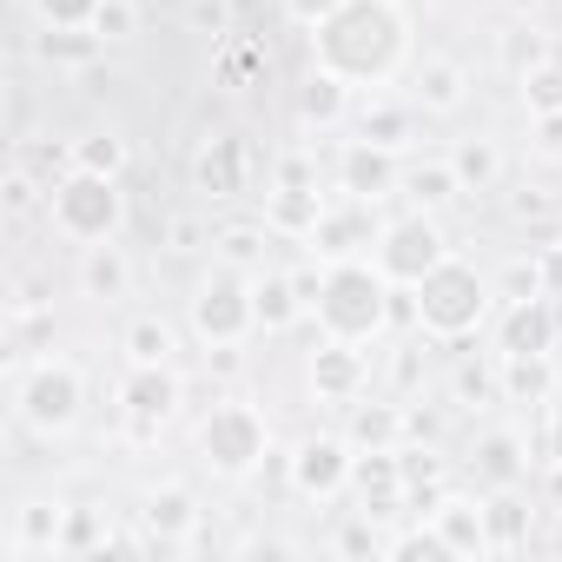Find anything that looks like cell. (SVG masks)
Masks as SVG:
<instances>
[{
	"mask_svg": "<svg viewBox=\"0 0 562 562\" xmlns=\"http://www.w3.org/2000/svg\"><path fill=\"white\" fill-rule=\"evenodd\" d=\"M318 212H325V205H318V186H312V179H305V166L292 159V166H285V186L271 192V225H278V232H299V238H312Z\"/></svg>",
	"mask_w": 562,
	"mask_h": 562,
	"instance_id": "2e32d148",
	"label": "cell"
},
{
	"mask_svg": "<svg viewBox=\"0 0 562 562\" xmlns=\"http://www.w3.org/2000/svg\"><path fill=\"white\" fill-rule=\"evenodd\" d=\"M417 100H424L430 113L463 106V67H457V60H430V67L417 74Z\"/></svg>",
	"mask_w": 562,
	"mask_h": 562,
	"instance_id": "d4e9b609",
	"label": "cell"
},
{
	"mask_svg": "<svg viewBox=\"0 0 562 562\" xmlns=\"http://www.w3.org/2000/svg\"><path fill=\"white\" fill-rule=\"evenodd\" d=\"M483 509H490V536H496V549H516V542H522V522H529V509H522L509 490H503L496 503H483Z\"/></svg>",
	"mask_w": 562,
	"mask_h": 562,
	"instance_id": "1f68e13d",
	"label": "cell"
},
{
	"mask_svg": "<svg viewBox=\"0 0 562 562\" xmlns=\"http://www.w3.org/2000/svg\"><path fill=\"white\" fill-rule=\"evenodd\" d=\"M100 8H106V0H41L47 27H93V21H100Z\"/></svg>",
	"mask_w": 562,
	"mask_h": 562,
	"instance_id": "e575fe53",
	"label": "cell"
},
{
	"mask_svg": "<svg viewBox=\"0 0 562 562\" xmlns=\"http://www.w3.org/2000/svg\"><path fill=\"white\" fill-rule=\"evenodd\" d=\"M192 522H199V509H192V496H186V490H159V496L146 503V529H153V536H166V542H179Z\"/></svg>",
	"mask_w": 562,
	"mask_h": 562,
	"instance_id": "484cf974",
	"label": "cell"
},
{
	"mask_svg": "<svg viewBox=\"0 0 562 562\" xmlns=\"http://www.w3.org/2000/svg\"><path fill=\"white\" fill-rule=\"evenodd\" d=\"M430 522H437V536L450 542V555H470V562L496 555V536H490V509H483V503H470V496H443V503L430 509Z\"/></svg>",
	"mask_w": 562,
	"mask_h": 562,
	"instance_id": "7c38bea8",
	"label": "cell"
},
{
	"mask_svg": "<svg viewBox=\"0 0 562 562\" xmlns=\"http://www.w3.org/2000/svg\"><path fill=\"white\" fill-rule=\"evenodd\" d=\"M120 218H126V205H120V186H113L106 172L74 166V179H60V186H54V225H60L67 238H80V245L113 238V232H120Z\"/></svg>",
	"mask_w": 562,
	"mask_h": 562,
	"instance_id": "277c9868",
	"label": "cell"
},
{
	"mask_svg": "<svg viewBox=\"0 0 562 562\" xmlns=\"http://www.w3.org/2000/svg\"><path fill=\"white\" fill-rule=\"evenodd\" d=\"M93 34H106V41L133 34V8H126V0H106V8H100V21H93Z\"/></svg>",
	"mask_w": 562,
	"mask_h": 562,
	"instance_id": "74e56055",
	"label": "cell"
},
{
	"mask_svg": "<svg viewBox=\"0 0 562 562\" xmlns=\"http://www.w3.org/2000/svg\"><path fill=\"white\" fill-rule=\"evenodd\" d=\"M192 331L218 351V345H238L245 331H258V312H251V278L245 271H232V265H218L205 285H199V299H192Z\"/></svg>",
	"mask_w": 562,
	"mask_h": 562,
	"instance_id": "5b68a950",
	"label": "cell"
},
{
	"mask_svg": "<svg viewBox=\"0 0 562 562\" xmlns=\"http://www.w3.org/2000/svg\"><path fill=\"white\" fill-rule=\"evenodd\" d=\"M338 549H345V555H378V549L391 555V542H384V536L371 529V516H358V522H351V529L338 536Z\"/></svg>",
	"mask_w": 562,
	"mask_h": 562,
	"instance_id": "8d00e7d4",
	"label": "cell"
},
{
	"mask_svg": "<svg viewBox=\"0 0 562 562\" xmlns=\"http://www.w3.org/2000/svg\"><path fill=\"white\" fill-rule=\"evenodd\" d=\"M285 8H292L299 21H312V27H318L325 14H338V8H345V0H285Z\"/></svg>",
	"mask_w": 562,
	"mask_h": 562,
	"instance_id": "f35d334b",
	"label": "cell"
},
{
	"mask_svg": "<svg viewBox=\"0 0 562 562\" xmlns=\"http://www.w3.org/2000/svg\"><path fill=\"white\" fill-rule=\"evenodd\" d=\"M450 166H457L463 192H490V186H496V172H503V159H496V146H490V139H463Z\"/></svg>",
	"mask_w": 562,
	"mask_h": 562,
	"instance_id": "83f0119b",
	"label": "cell"
},
{
	"mask_svg": "<svg viewBox=\"0 0 562 562\" xmlns=\"http://www.w3.org/2000/svg\"><path fill=\"white\" fill-rule=\"evenodd\" d=\"M120 159H126V146H120L113 133H93V139H80V146H74V166H87V172H106V179L120 172Z\"/></svg>",
	"mask_w": 562,
	"mask_h": 562,
	"instance_id": "d6a6232c",
	"label": "cell"
},
{
	"mask_svg": "<svg viewBox=\"0 0 562 562\" xmlns=\"http://www.w3.org/2000/svg\"><path fill=\"white\" fill-rule=\"evenodd\" d=\"M351 450H358V443H345V437H305V443L292 450V483H299L305 496H318V503L338 496V490L351 483V463H358Z\"/></svg>",
	"mask_w": 562,
	"mask_h": 562,
	"instance_id": "30bf717a",
	"label": "cell"
},
{
	"mask_svg": "<svg viewBox=\"0 0 562 562\" xmlns=\"http://www.w3.org/2000/svg\"><path fill=\"white\" fill-rule=\"evenodd\" d=\"M364 378H371V364H364V351H358L351 338H331L325 351H312V384H318V397H331V404H358Z\"/></svg>",
	"mask_w": 562,
	"mask_h": 562,
	"instance_id": "9a60e30c",
	"label": "cell"
},
{
	"mask_svg": "<svg viewBox=\"0 0 562 562\" xmlns=\"http://www.w3.org/2000/svg\"><path fill=\"white\" fill-rule=\"evenodd\" d=\"M411 292H417V325L437 331V338H470V331L490 318V299H496L490 278H483L476 265H463V258L430 265Z\"/></svg>",
	"mask_w": 562,
	"mask_h": 562,
	"instance_id": "3957f363",
	"label": "cell"
},
{
	"mask_svg": "<svg viewBox=\"0 0 562 562\" xmlns=\"http://www.w3.org/2000/svg\"><path fill=\"white\" fill-rule=\"evenodd\" d=\"M503 391H509V404H549V391H555L549 351H536V358H503Z\"/></svg>",
	"mask_w": 562,
	"mask_h": 562,
	"instance_id": "7402d4cb",
	"label": "cell"
},
{
	"mask_svg": "<svg viewBox=\"0 0 562 562\" xmlns=\"http://www.w3.org/2000/svg\"><path fill=\"white\" fill-rule=\"evenodd\" d=\"M411 106H391V100H371L364 113H358V139H371V146H411Z\"/></svg>",
	"mask_w": 562,
	"mask_h": 562,
	"instance_id": "603a6c76",
	"label": "cell"
},
{
	"mask_svg": "<svg viewBox=\"0 0 562 562\" xmlns=\"http://www.w3.org/2000/svg\"><path fill=\"white\" fill-rule=\"evenodd\" d=\"M199 450H205V463H212L218 476H245V470H258V457H265V417H258L251 404L225 397V404H212V417L199 424Z\"/></svg>",
	"mask_w": 562,
	"mask_h": 562,
	"instance_id": "8992f818",
	"label": "cell"
},
{
	"mask_svg": "<svg viewBox=\"0 0 562 562\" xmlns=\"http://www.w3.org/2000/svg\"><path fill=\"white\" fill-rule=\"evenodd\" d=\"M351 106V80H338L331 67H312V80L299 87V120L305 126H338Z\"/></svg>",
	"mask_w": 562,
	"mask_h": 562,
	"instance_id": "ac0fdd59",
	"label": "cell"
},
{
	"mask_svg": "<svg viewBox=\"0 0 562 562\" xmlns=\"http://www.w3.org/2000/svg\"><path fill=\"white\" fill-rule=\"evenodd\" d=\"M404 192L430 212V205H443L450 192H463V179H457V166H417V172L404 179Z\"/></svg>",
	"mask_w": 562,
	"mask_h": 562,
	"instance_id": "f546056e",
	"label": "cell"
},
{
	"mask_svg": "<svg viewBox=\"0 0 562 562\" xmlns=\"http://www.w3.org/2000/svg\"><path fill=\"white\" fill-rule=\"evenodd\" d=\"M404 411L397 404H358L351 411V443L358 450H404Z\"/></svg>",
	"mask_w": 562,
	"mask_h": 562,
	"instance_id": "44dd1931",
	"label": "cell"
},
{
	"mask_svg": "<svg viewBox=\"0 0 562 562\" xmlns=\"http://www.w3.org/2000/svg\"><path fill=\"white\" fill-rule=\"evenodd\" d=\"M522 100H529V113H562V67H529L522 74Z\"/></svg>",
	"mask_w": 562,
	"mask_h": 562,
	"instance_id": "4dcf8cb0",
	"label": "cell"
},
{
	"mask_svg": "<svg viewBox=\"0 0 562 562\" xmlns=\"http://www.w3.org/2000/svg\"><path fill=\"white\" fill-rule=\"evenodd\" d=\"M218 245H225V265H232V271H251V258H258L265 232H251V225H232V232H225Z\"/></svg>",
	"mask_w": 562,
	"mask_h": 562,
	"instance_id": "d590c367",
	"label": "cell"
},
{
	"mask_svg": "<svg viewBox=\"0 0 562 562\" xmlns=\"http://www.w3.org/2000/svg\"><path fill=\"white\" fill-rule=\"evenodd\" d=\"M199 192H212V199H232V192H245V139L218 133V139L199 153Z\"/></svg>",
	"mask_w": 562,
	"mask_h": 562,
	"instance_id": "e0dca14e",
	"label": "cell"
},
{
	"mask_svg": "<svg viewBox=\"0 0 562 562\" xmlns=\"http://www.w3.org/2000/svg\"><path fill=\"white\" fill-rule=\"evenodd\" d=\"M126 358H133V364H166V358H172V331H166L159 318H133V325H126Z\"/></svg>",
	"mask_w": 562,
	"mask_h": 562,
	"instance_id": "f1b7e54d",
	"label": "cell"
},
{
	"mask_svg": "<svg viewBox=\"0 0 562 562\" xmlns=\"http://www.w3.org/2000/svg\"><path fill=\"white\" fill-rule=\"evenodd\" d=\"M391 555H404V562H411V555H430V562H450V542H443V536H437V522L424 516V529H411V536H397V542H391Z\"/></svg>",
	"mask_w": 562,
	"mask_h": 562,
	"instance_id": "836d02e7",
	"label": "cell"
},
{
	"mask_svg": "<svg viewBox=\"0 0 562 562\" xmlns=\"http://www.w3.org/2000/svg\"><path fill=\"white\" fill-rule=\"evenodd\" d=\"M457 391H463V397H483V391H490V378H476V371H463V378H457Z\"/></svg>",
	"mask_w": 562,
	"mask_h": 562,
	"instance_id": "b9f144b4",
	"label": "cell"
},
{
	"mask_svg": "<svg viewBox=\"0 0 562 562\" xmlns=\"http://www.w3.org/2000/svg\"><path fill=\"white\" fill-rule=\"evenodd\" d=\"M549 457H555V470H562V411L549 417Z\"/></svg>",
	"mask_w": 562,
	"mask_h": 562,
	"instance_id": "7bdbcfd3",
	"label": "cell"
},
{
	"mask_svg": "<svg viewBox=\"0 0 562 562\" xmlns=\"http://www.w3.org/2000/svg\"><path fill=\"white\" fill-rule=\"evenodd\" d=\"M470 463H476V476H483L490 490H516V483H522V437H516V430H490Z\"/></svg>",
	"mask_w": 562,
	"mask_h": 562,
	"instance_id": "d6986e66",
	"label": "cell"
},
{
	"mask_svg": "<svg viewBox=\"0 0 562 562\" xmlns=\"http://www.w3.org/2000/svg\"><path fill=\"white\" fill-rule=\"evenodd\" d=\"M100 47H106V34H93V27H47V41H41V54L47 60H67V67L100 60Z\"/></svg>",
	"mask_w": 562,
	"mask_h": 562,
	"instance_id": "4316f807",
	"label": "cell"
},
{
	"mask_svg": "<svg viewBox=\"0 0 562 562\" xmlns=\"http://www.w3.org/2000/svg\"><path fill=\"white\" fill-rule=\"evenodd\" d=\"M338 186L351 192V199H384V192H397V153L391 146H371V139H351L345 146V159H338Z\"/></svg>",
	"mask_w": 562,
	"mask_h": 562,
	"instance_id": "4fadbf2b",
	"label": "cell"
},
{
	"mask_svg": "<svg viewBox=\"0 0 562 562\" xmlns=\"http://www.w3.org/2000/svg\"><path fill=\"white\" fill-rule=\"evenodd\" d=\"M542 292L562 299V245H549V258H542Z\"/></svg>",
	"mask_w": 562,
	"mask_h": 562,
	"instance_id": "ab89813d",
	"label": "cell"
},
{
	"mask_svg": "<svg viewBox=\"0 0 562 562\" xmlns=\"http://www.w3.org/2000/svg\"><path fill=\"white\" fill-rule=\"evenodd\" d=\"M251 312H258V331H285L305 312L299 278H251Z\"/></svg>",
	"mask_w": 562,
	"mask_h": 562,
	"instance_id": "ffe728a7",
	"label": "cell"
},
{
	"mask_svg": "<svg viewBox=\"0 0 562 562\" xmlns=\"http://www.w3.org/2000/svg\"><path fill=\"white\" fill-rule=\"evenodd\" d=\"M496 351H503V358H536V351H555V312H549V299H516V305L503 312Z\"/></svg>",
	"mask_w": 562,
	"mask_h": 562,
	"instance_id": "5bb4252c",
	"label": "cell"
},
{
	"mask_svg": "<svg viewBox=\"0 0 562 562\" xmlns=\"http://www.w3.org/2000/svg\"><path fill=\"white\" fill-rule=\"evenodd\" d=\"M21 417L34 430H67L80 417V371L74 364H34V378L21 384Z\"/></svg>",
	"mask_w": 562,
	"mask_h": 562,
	"instance_id": "ba28073f",
	"label": "cell"
},
{
	"mask_svg": "<svg viewBox=\"0 0 562 562\" xmlns=\"http://www.w3.org/2000/svg\"><path fill=\"white\" fill-rule=\"evenodd\" d=\"M120 404H126L133 430H159L179 411V378L166 364H133V378L120 384Z\"/></svg>",
	"mask_w": 562,
	"mask_h": 562,
	"instance_id": "8fae6325",
	"label": "cell"
},
{
	"mask_svg": "<svg viewBox=\"0 0 562 562\" xmlns=\"http://www.w3.org/2000/svg\"><path fill=\"white\" fill-rule=\"evenodd\" d=\"M404 60V14L391 0H345L338 14L318 21V67H331L351 87L391 80Z\"/></svg>",
	"mask_w": 562,
	"mask_h": 562,
	"instance_id": "6da1fadb",
	"label": "cell"
},
{
	"mask_svg": "<svg viewBox=\"0 0 562 562\" xmlns=\"http://www.w3.org/2000/svg\"><path fill=\"white\" fill-rule=\"evenodd\" d=\"M443 258H450V245H443V232H437L430 212H404V218H391L384 238H378V271L391 278V285H404V292L417 285L430 265H443Z\"/></svg>",
	"mask_w": 562,
	"mask_h": 562,
	"instance_id": "52a82bcc",
	"label": "cell"
},
{
	"mask_svg": "<svg viewBox=\"0 0 562 562\" xmlns=\"http://www.w3.org/2000/svg\"><path fill=\"white\" fill-rule=\"evenodd\" d=\"M378 238H384V225H378L371 199H351V192H345V205H325V212H318V225H312V251H325V258L378 251Z\"/></svg>",
	"mask_w": 562,
	"mask_h": 562,
	"instance_id": "9c48e42d",
	"label": "cell"
},
{
	"mask_svg": "<svg viewBox=\"0 0 562 562\" xmlns=\"http://www.w3.org/2000/svg\"><path fill=\"white\" fill-rule=\"evenodd\" d=\"M80 278H87V292L93 299H126V258H120V245H87V265H80Z\"/></svg>",
	"mask_w": 562,
	"mask_h": 562,
	"instance_id": "cb8c5ba5",
	"label": "cell"
},
{
	"mask_svg": "<svg viewBox=\"0 0 562 562\" xmlns=\"http://www.w3.org/2000/svg\"><path fill=\"white\" fill-rule=\"evenodd\" d=\"M542 153H562V113H542Z\"/></svg>",
	"mask_w": 562,
	"mask_h": 562,
	"instance_id": "60d3db41",
	"label": "cell"
},
{
	"mask_svg": "<svg viewBox=\"0 0 562 562\" xmlns=\"http://www.w3.org/2000/svg\"><path fill=\"white\" fill-rule=\"evenodd\" d=\"M312 312H318V325H325L331 338L364 345V338H378L384 318H391V278L371 271L364 258H331L325 278H318V305H312Z\"/></svg>",
	"mask_w": 562,
	"mask_h": 562,
	"instance_id": "7a4b0ae2",
	"label": "cell"
}]
</instances>
